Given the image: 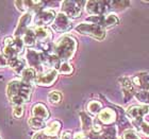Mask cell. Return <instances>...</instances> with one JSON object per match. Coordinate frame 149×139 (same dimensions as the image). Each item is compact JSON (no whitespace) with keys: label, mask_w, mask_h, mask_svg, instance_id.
<instances>
[{"label":"cell","mask_w":149,"mask_h":139,"mask_svg":"<svg viewBox=\"0 0 149 139\" xmlns=\"http://www.w3.org/2000/svg\"><path fill=\"white\" fill-rule=\"evenodd\" d=\"M58 71L62 74H70L74 71V68L67 62H61L59 68H58Z\"/></svg>","instance_id":"28"},{"label":"cell","mask_w":149,"mask_h":139,"mask_svg":"<svg viewBox=\"0 0 149 139\" xmlns=\"http://www.w3.org/2000/svg\"><path fill=\"white\" fill-rule=\"evenodd\" d=\"M135 97L137 98V100L143 101V102L149 103V91H142V93H136Z\"/></svg>","instance_id":"30"},{"label":"cell","mask_w":149,"mask_h":139,"mask_svg":"<svg viewBox=\"0 0 149 139\" xmlns=\"http://www.w3.org/2000/svg\"><path fill=\"white\" fill-rule=\"evenodd\" d=\"M36 79V73L33 68H26L22 73V80L26 83L31 84L32 82H35Z\"/></svg>","instance_id":"22"},{"label":"cell","mask_w":149,"mask_h":139,"mask_svg":"<svg viewBox=\"0 0 149 139\" xmlns=\"http://www.w3.org/2000/svg\"><path fill=\"white\" fill-rule=\"evenodd\" d=\"M13 116L16 119H19L24 116V107L22 105H17V106H14V109H13Z\"/></svg>","instance_id":"29"},{"label":"cell","mask_w":149,"mask_h":139,"mask_svg":"<svg viewBox=\"0 0 149 139\" xmlns=\"http://www.w3.org/2000/svg\"><path fill=\"white\" fill-rule=\"evenodd\" d=\"M58 79V70L56 69H48L45 72H42L36 75L35 83L40 86H51Z\"/></svg>","instance_id":"10"},{"label":"cell","mask_w":149,"mask_h":139,"mask_svg":"<svg viewBox=\"0 0 149 139\" xmlns=\"http://www.w3.org/2000/svg\"><path fill=\"white\" fill-rule=\"evenodd\" d=\"M123 135H124V136H123L124 139H140V137L137 136L132 130H127Z\"/></svg>","instance_id":"31"},{"label":"cell","mask_w":149,"mask_h":139,"mask_svg":"<svg viewBox=\"0 0 149 139\" xmlns=\"http://www.w3.org/2000/svg\"><path fill=\"white\" fill-rule=\"evenodd\" d=\"M60 129H61V123L59 121H53L45 129L44 133L47 134V135H50V136H56V134L59 133Z\"/></svg>","instance_id":"23"},{"label":"cell","mask_w":149,"mask_h":139,"mask_svg":"<svg viewBox=\"0 0 149 139\" xmlns=\"http://www.w3.org/2000/svg\"><path fill=\"white\" fill-rule=\"evenodd\" d=\"M22 38V41H24V44H25L26 46L32 47L37 44L36 37H35V34H34V30H31V29H29Z\"/></svg>","instance_id":"21"},{"label":"cell","mask_w":149,"mask_h":139,"mask_svg":"<svg viewBox=\"0 0 149 139\" xmlns=\"http://www.w3.org/2000/svg\"><path fill=\"white\" fill-rule=\"evenodd\" d=\"M86 11L94 16L103 15L104 13L112 11L111 3L110 1H88L86 2Z\"/></svg>","instance_id":"6"},{"label":"cell","mask_w":149,"mask_h":139,"mask_svg":"<svg viewBox=\"0 0 149 139\" xmlns=\"http://www.w3.org/2000/svg\"><path fill=\"white\" fill-rule=\"evenodd\" d=\"M33 139H59L56 136H50L45 133H37L33 136Z\"/></svg>","instance_id":"32"},{"label":"cell","mask_w":149,"mask_h":139,"mask_svg":"<svg viewBox=\"0 0 149 139\" xmlns=\"http://www.w3.org/2000/svg\"><path fill=\"white\" fill-rule=\"evenodd\" d=\"M98 120H100L104 124H111L116 120V113L111 108H106L99 113Z\"/></svg>","instance_id":"18"},{"label":"cell","mask_w":149,"mask_h":139,"mask_svg":"<svg viewBox=\"0 0 149 139\" xmlns=\"http://www.w3.org/2000/svg\"><path fill=\"white\" fill-rule=\"evenodd\" d=\"M17 9L20 11H40V8L44 4L43 1H16Z\"/></svg>","instance_id":"15"},{"label":"cell","mask_w":149,"mask_h":139,"mask_svg":"<svg viewBox=\"0 0 149 139\" xmlns=\"http://www.w3.org/2000/svg\"><path fill=\"white\" fill-rule=\"evenodd\" d=\"M6 93L10 102L13 105H22L24 103L29 102L31 98V84L26 83L22 80H13L8 85Z\"/></svg>","instance_id":"1"},{"label":"cell","mask_w":149,"mask_h":139,"mask_svg":"<svg viewBox=\"0 0 149 139\" xmlns=\"http://www.w3.org/2000/svg\"><path fill=\"white\" fill-rule=\"evenodd\" d=\"M34 34L36 37V43L38 44H45V43H50L51 38H52V34L49 29L45 28V27H37L34 29Z\"/></svg>","instance_id":"14"},{"label":"cell","mask_w":149,"mask_h":139,"mask_svg":"<svg viewBox=\"0 0 149 139\" xmlns=\"http://www.w3.org/2000/svg\"><path fill=\"white\" fill-rule=\"evenodd\" d=\"M31 20H32V15L31 13L28 12L24 14L22 16V18L19 19L18 21V26H17V28L15 30V37L17 38H22L25 33L29 30V25L31 24Z\"/></svg>","instance_id":"13"},{"label":"cell","mask_w":149,"mask_h":139,"mask_svg":"<svg viewBox=\"0 0 149 139\" xmlns=\"http://www.w3.org/2000/svg\"><path fill=\"white\" fill-rule=\"evenodd\" d=\"M32 115L33 117L42 119V120H47L49 118L50 114L48 108L46 107V105H44L43 103H36L32 108Z\"/></svg>","instance_id":"16"},{"label":"cell","mask_w":149,"mask_h":139,"mask_svg":"<svg viewBox=\"0 0 149 139\" xmlns=\"http://www.w3.org/2000/svg\"><path fill=\"white\" fill-rule=\"evenodd\" d=\"M8 65V59L2 53H0V67H3V66Z\"/></svg>","instance_id":"33"},{"label":"cell","mask_w":149,"mask_h":139,"mask_svg":"<svg viewBox=\"0 0 149 139\" xmlns=\"http://www.w3.org/2000/svg\"><path fill=\"white\" fill-rule=\"evenodd\" d=\"M62 139H72V135L69 132H64L62 135Z\"/></svg>","instance_id":"34"},{"label":"cell","mask_w":149,"mask_h":139,"mask_svg":"<svg viewBox=\"0 0 149 139\" xmlns=\"http://www.w3.org/2000/svg\"><path fill=\"white\" fill-rule=\"evenodd\" d=\"M149 113V106L147 105H144V106H131V107L128 108L127 114L128 116L133 120V123L136 124V125H141L143 124V121H142V118H143L144 115H146Z\"/></svg>","instance_id":"11"},{"label":"cell","mask_w":149,"mask_h":139,"mask_svg":"<svg viewBox=\"0 0 149 139\" xmlns=\"http://www.w3.org/2000/svg\"><path fill=\"white\" fill-rule=\"evenodd\" d=\"M120 82H121V86H123V89L125 91V99L126 101L129 100L131 97L134 95V88L132 86V81L129 80L128 77H123L120 79Z\"/></svg>","instance_id":"19"},{"label":"cell","mask_w":149,"mask_h":139,"mask_svg":"<svg viewBox=\"0 0 149 139\" xmlns=\"http://www.w3.org/2000/svg\"><path fill=\"white\" fill-rule=\"evenodd\" d=\"M80 117H81V121H82V127H83V130L90 131L93 127V121H92V119L86 114H84V113H81Z\"/></svg>","instance_id":"27"},{"label":"cell","mask_w":149,"mask_h":139,"mask_svg":"<svg viewBox=\"0 0 149 139\" xmlns=\"http://www.w3.org/2000/svg\"><path fill=\"white\" fill-rule=\"evenodd\" d=\"M87 21H91L92 24L98 25L102 28H111L113 26L118 25L119 19L114 14H110V15H100V16H91L86 19Z\"/></svg>","instance_id":"5"},{"label":"cell","mask_w":149,"mask_h":139,"mask_svg":"<svg viewBox=\"0 0 149 139\" xmlns=\"http://www.w3.org/2000/svg\"><path fill=\"white\" fill-rule=\"evenodd\" d=\"M133 82L136 86L141 87L143 91H148L149 90V74L148 73H139L132 77Z\"/></svg>","instance_id":"17"},{"label":"cell","mask_w":149,"mask_h":139,"mask_svg":"<svg viewBox=\"0 0 149 139\" xmlns=\"http://www.w3.org/2000/svg\"><path fill=\"white\" fill-rule=\"evenodd\" d=\"M24 41L22 38H11L6 37L4 39V47H3V55L6 56L9 61L14 57H18V54L22 52L24 50Z\"/></svg>","instance_id":"3"},{"label":"cell","mask_w":149,"mask_h":139,"mask_svg":"<svg viewBox=\"0 0 149 139\" xmlns=\"http://www.w3.org/2000/svg\"><path fill=\"white\" fill-rule=\"evenodd\" d=\"M76 31L84 35H90V36L96 38V39L102 40L106 37V30L104 28L100 27L95 24H80L76 27Z\"/></svg>","instance_id":"4"},{"label":"cell","mask_w":149,"mask_h":139,"mask_svg":"<svg viewBox=\"0 0 149 139\" xmlns=\"http://www.w3.org/2000/svg\"><path fill=\"white\" fill-rule=\"evenodd\" d=\"M72 27V22L67 15L64 13H59L56 16V19L52 22V28L56 32H66L70 30Z\"/></svg>","instance_id":"9"},{"label":"cell","mask_w":149,"mask_h":139,"mask_svg":"<svg viewBox=\"0 0 149 139\" xmlns=\"http://www.w3.org/2000/svg\"><path fill=\"white\" fill-rule=\"evenodd\" d=\"M28 124L32 129H36V130H42L44 127H46L45 124V121L42 120V119H38V118L32 117L28 120Z\"/></svg>","instance_id":"24"},{"label":"cell","mask_w":149,"mask_h":139,"mask_svg":"<svg viewBox=\"0 0 149 139\" xmlns=\"http://www.w3.org/2000/svg\"><path fill=\"white\" fill-rule=\"evenodd\" d=\"M27 61L31 67L42 70L44 68V52H37L35 50L29 49L27 51Z\"/></svg>","instance_id":"12"},{"label":"cell","mask_w":149,"mask_h":139,"mask_svg":"<svg viewBox=\"0 0 149 139\" xmlns=\"http://www.w3.org/2000/svg\"><path fill=\"white\" fill-rule=\"evenodd\" d=\"M56 19V12L51 9L40 10L36 13L34 18V24L37 27H45L49 25Z\"/></svg>","instance_id":"8"},{"label":"cell","mask_w":149,"mask_h":139,"mask_svg":"<svg viewBox=\"0 0 149 139\" xmlns=\"http://www.w3.org/2000/svg\"><path fill=\"white\" fill-rule=\"evenodd\" d=\"M101 107H102V104H101L99 101H95V100L88 102V104H87V111L93 115L98 114V113L101 111Z\"/></svg>","instance_id":"25"},{"label":"cell","mask_w":149,"mask_h":139,"mask_svg":"<svg viewBox=\"0 0 149 139\" xmlns=\"http://www.w3.org/2000/svg\"><path fill=\"white\" fill-rule=\"evenodd\" d=\"M61 100H62V95H61V93L58 91V90L50 91L49 95H48V101L53 105L59 104V103L61 102Z\"/></svg>","instance_id":"26"},{"label":"cell","mask_w":149,"mask_h":139,"mask_svg":"<svg viewBox=\"0 0 149 139\" xmlns=\"http://www.w3.org/2000/svg\"><path fill=\"white\" fill-rule=\"evenodd\" d=\"M83 1H63L62 11L69 18H78L82 13Z\"/></svg>","instance_id":"7"},{"label":"cell","mask_w":149,"mask_h":139,"mask_svg":"<svg viewBox=\"0 0 149 139\" xmlns=\"http://www.w3.org/2000/svg\"><path fill=\"white\" fill-rule=\"evenodd\" d=\"M8 64L11 66V68L13 70L17 72V73L22 74V71L25 70V61L22 59H19V57H14V59H11L8 61Z\"/></svg>","instance_id":"20"},{"label":"cell","mask_w":149,"mask_h":139,"mask_svg":"<svg viewBox=\"0 0 149 139\" xmlns=\"http://www.w3.org/2000/svg\"><path fill=\"white\" fill-rule=\"evenodd\" d=\"M77 49V40L72 36L61 37L54 45H53V53L60 59V61L66 62L74 56Z\"/></svg>","instance_id":"2"}]
</instances>
